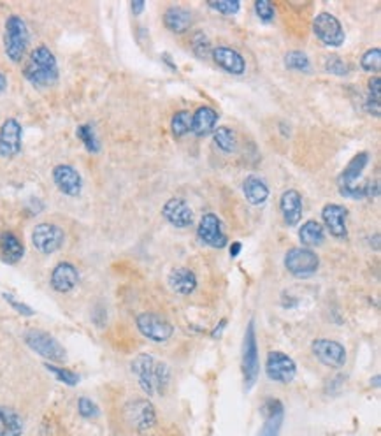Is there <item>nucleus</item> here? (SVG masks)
Instances as JSON below:
<instances>
[{
	"instance_id": "20",
	"label": "nucleus",
	"mask_w": 381,
	"mask_h": 436,
	"mask_svg": "<svg viewBox=\"0 0 381 436\" xmlns=\"http://www.w3.org/2000/svg\"><path fill=\"white\" fill-rule=\"evenodd\" d=\"M280 211L288 227L299 226L303 220V196L297 190H285L280 197Z\"/></svg>"
},
{
	"instance_id": "36",
	"label": "nucleus",
	"mask_w": 381,
	"mask_h": 436,
	"mask_svg": "<svg viewBox=\"0 0 381 436\" xmlns=\"http://www.w3.org/2000/svg\"><path fill=\"white\" fill-rule=\"evenodd\" d=\"M208 6L223 16H236L241 9L239 0H218V2L211 0V2H208Z\"/></svg>"
},
{
	"instance_id": "24",
	"label": "nucleus",
	"mask_w": 381,
	"mask_h": 436,
	"mask_svg": "<svg viewBox=\"0 0 381 436\" xmlns=\"http://www.w3.org/2000/svg\"><path fill=\"white\" fill-rule=\"evenodd\" d=\"M369 160H371V157L367 151H360V153H357L355 157L351 158V160L346 164V167L343 169V173H341L339 180H337L339 188L353 187V185H357L359 178L362 176L364 169H366L367 164H369Z\"/></svg>"
},
{
	"instance_id": "38",
	"label": "nucleus",
	"mask_w": 381,
	"mask_h": 436,
	"mask_svg": "<svg viewBox=\"0 0 381 436\" xmlns=\"http://www.w3.org/2000/svg\"><path fill=\"white\" fill-rule=\"evenodd\" d=\"M253 8L258 18L264 23H271L276 18V9H274V6L271 4L269 0H257L253 4Z\"/></svg>"
},
{
	"instance_id": "45",
	"label": "nucleus",
	"mask_w": 381,
	"mask_h": 436,
	"mask_svg": "<svg viewBox=\"0 0 381 436\" xmlns=\"http://www.w3.org/2000/svg\"><path fill=\"white\" fill-rule=\"evenodd\" d=\"M6 88H8V76L0 72V92H4Z\"/></svg>"
},
{
	"instance_id": "42",
	"label": "nucleus",
	"mask_w": 381,
	"mask_h": 436,
	"mask_svg": "<svg viewBox=\"0 0 381 436\" xmlns=\"http://www.w3.org/2000/svg\"><path fill=\"white\" fill-rule=\"evenodd\" d=\"M381 81L378 76H374V78L369 79V99H373V101L380 102L381 99Z\"/></svg>"
},
{
	"instance_id": "19",
	"label": "nucleus",
	"mask_w": 381,
	"mask_h": 436,
	"mask_svg": "<svg viewBox=\"0 0 381 436\" xmlns=\"http://www.w3.org/2000/svg\"><path fill=\"white\" fill-rule=\"evenodd\" d=\"M49 282H51L53 290L60 294H67L71 290H74L76 285L79 283V273L74 264L58 262L55 266V269L51 271Z\"/></svg>"
},
{
	"instance_id": "26",
	"label": "nucleus",
	"mask_w": 381,
	"mask_h": 436,
	"mask_svg": "<svg viewBox=\"0 0 381 436\" xmlns=\"http://www.w3.org/2000/svg\"><path fill=\"white\" fill-rule=\"evenodd\" d=\"M164 25L172 34H185L192 26V12L181 6H171L164 12Z\"/></svg>"
},
{
	"instance_id": "28",
	"label": "nucleus",
	"mask_w": 381,
	"mask_h": 436,
	"mask_svg": "<svg viewBox=\"0 0 381 436\" xmlns=\"http://www.w3.org/2000/svg\"><path fill=\"white\" fill-rule=\"evenodd\" d=\"M299 240L303 243L304 249H316L325 241V230L323 226L316 220H307L300 226L299 229Z\"/></svg>"
},
{
	"instance_id": "33",
	"label": "nucleus",
	"mask_w": 381,
	"mask_h": 436,
	"mask_svg": "<svg viewBox=\"0 0 381 436\" xmlns=\"http://www.w3.org/2000/svg\"><path fill=\"white\" fill-rule=\"evenodd\" d=\"M171 132L174 137H185L192 132V113L187 109H181L172 117Z\"/></svg>"
},
{
	"instance_id": "12",
	"label": "nucleus",
	"mask_w": 381,
	"mask_h": 436,
	"mask_svg": "<svg viewBox=\"0 0 381 436\" xmlns=\"http://www.w3.org/2000/svg\"><path fill=\"white\" fill-rule=\"evenodd\" d=\"M197 236L204 244L211 249H225L228 244L227 234L223 233L221 220L214 213L202 215L201 222L197 226Z\"/></svg>"
},
{
	"instance_id": "4",
	"label": "nucleus",
	"mask_w": 381,
	"mask_h": 436,
	"mask_svg": "<svg viewBox=\"0 0 381 436\" xmlns=\"http://www.w3.org/2000/svg\"><path fill=\"white\" fill-rule=\"evenodd\" d=\"M243 375L244 387L250 391L257 384L258 375H260V361H258V346H257V333H255V322L250 320L244 333L243 342Z\"/></svg>"
},
{
	"instance_id": "9",
	"label": "nucleus",
	"mask_w": 381,
	"mask_h": 436,
	"mask_svg": "<svg viewBox=\"0 0 381 436\" xmlns=\"http://www.w3.org/2000/svg\"><path fill=\"white\" fill-rule=\"evenodd\" d=\"M135 324H137L139 333L155 343H165L174 333L172 324L164 317L157 315V313H141L135 319Z\"/></svg>"
},
{
	"instance_id": "35",
	"label": "nucleus",
	"mask_w": 381,
	"mask_h": 436,
	"mask_svg": "<svg viewBox=\"0 0 381 436\" xmlns=\"http://www.w3.org/2000/svg\"><path fill=\"white\" fill-rule=\"evenodd\" d=\"M360 67L366 72H374L376 74L381 67V51L380 48H371L360 58Z\"/></svg>"
},
{
	"instance_id": "32",
	"label": "nucleus",
	"mask_w": 381,
	"mask_h": 436,
	"mask_svg": "<svg viewBox=\"0 0 381 436\" xmlns=\"http://www.w3.org/2000/svg\"><path fill=\"white\" fill-rule=\"evenodd\" d=\"M76 135L78 140L81 141L83 146L90 153H99L101 151V141H99L97 134H95V128L92 124H83L76 128Z\"/></svg>"
},
{
	"instance_id": "7",
	"label": "nucleus",
	"mask_w": 381,
	"mask_h": 436,
	"mask_svg": "<svg viewBox=\"0 0 381 436\" xmlns=\"http://www.w3.org/2000/svg\"><path fill=\"white\" fill-rule=\"evenodd\" d=\"M313 32L321 44L329 48H341L346 41V34L339 19L332 12H320L313 22Z\"/></svg>"
},
{
	"instance_id": "27",
	"label": "nucleus",
	"mask_w": 381,
	"mask_h": 436,
	"mask_svg": "<svg viewBox=\"0 0 381 436\" xmlns=\"http://www.w3.org/2000/svg\"><path fill=\"white\" fill-rule=\"evenodd\" d=\"M243 192L251 206H262L269 199V187L260 176H255V174H250L243 181Z\"/></svg>"
},
{
	"instance_id": "21",
	"label": "nucleus",
	"mask_w": 381,
	"mask_h": 436,
	"mask_svg": "<svg viewBox=\"0 0 381 436\" xmlns=\"http://www.w3.org/2000/svg\"><path fill=\"white\" fill-rule=\"evenodd\" d=\"M262 414H264V428L260 429L258 436H280L281 426H283V405L278 399H267L262 405Z\"/></svg>"
},
{
	"instance_id": "22",
	"label": "nucleus",
	"mask_w": 381,
	"mask_h": 436,
	"mask_svg": "<svg viewBox=\"0 0 381 436\" xmlns=\"http://www.w3.org/2000/svg\"><path fill=\"white\" fill-rule=\"evenodd\" d=\"M167 283L171 287L172 292L180 294V296H190L197 289V275L190 267H174L169 273Z\"/></svg>"
},
{
	"instance_id": "5",
	"label": "nucleus",
	"mask_w": 381,
	"mask_h": 436,
	"mask_svg": "<svg viewBox=\"0 0 381 436\" xmlns=\"http://www.w3.org/2000/svg\"><path fill=\"white\" fill-rule=\"evenodd\" d=\"M285 267L296 278H310L320 267V257L311 249L296 246L288 250L285 255Z\"/></svg>"
},
{
	"instance_id": "29",
	"label": "nucleus",
	"mask_w": 381,
	"mask_h": 436,
	"mask_svg": "<svg viewBox=\"0 0 381 436\" xmlns=\"http://www.w3.org/2000/svg\"><path fill=\"white\" fill-rule=\"evenodd\" d=\"M23 431V421L12 408L0 406V436H19Z\"/></svg>"
},
{
	"instance_id": "13",
	"label": "nucleus",
	"mask_w": 381,
	"mask_h": 436,
	"mask_svg": "<svg viewBox=\"0 0 381 436\" xmlns=\"http://www.w3.org/2000/svg\"><path fill=\"white\" fill-rule=\"evenodd\" d=\"M125 419L137 431L151 429L157 422L155 406L148 399H134V401L125 405Z\"/></svg>"
},
{
	"instance_id": "39",
	"label": "nucleus",
	"mask_w": 381,
	"mask_h": 436,
	"mask_svg": "<svg viewBox=\"0 0 381 436\" xmlns=\"http://www.w3.org/2000/svg\"><path fill=\"white\" fill-rule=\"evenodd\" d=\"M78 412H79V415L85 419L99 417V406L95 405L90 398H79Z\"/></svg>"
},
{
	"instance_id": "23",
	"label": "nucleus",
	"mask_w": 381,
	"mask_h": 436,
	"mask_svg": "<svg viewBox=\"0 0 381 436\" xmlns=\"http://www.w3.org/2000/svg\"><path fill=\"white\" fill-rule=\"evenodd\" d=\"M218 124V111L211 106H201V108L192 113V132L197 137H206L211 132H214Z\"/></svg>"
},
{
	"instance_id": "17",
	"label": "nucleus",
	"mask_w": 381,
	"mask_h": 436,
	"mask_svg": "<svg viewBox=\"0 0 381 436\" xmlns=\"http://www.w3.org/2000/svg\"><path fill=\"white\" fill-rule=\"evenodd\" d=\"M162 215L176 229H187V227L194 224V210H192L187 201L178 199V197H172V199H169L164 204Z\"/></svg>"
},
{
	"instance_id": "40",
	"label": "nucleus",
	"mask_w": 381,
	"mask_h": 436,
	"mask_svg": "<svg viewBox=\"0 0 381 436\" xmlns=\"http://www.w3.org/2000/svg\"><path fill=\"white\" fill-rule=\"evenodd\" d=\"M194 51L197 53L198 58H206L208 53H210V42L204 37V34H197L194 39V44H192Z\"/></svg>"
},
{
	"instance_id": "14",
	"label": "nucleus",
	"mask_w": 381,
	"mask_h": 436,
	"mask_svg": "<svg viewBox=\"0 0 381 436\" xmlns=\"http://www.w3.org/2000/svg\"><path fill=\"white\" fill-rule=\"evenodd\" d=\"M23 128L16 118H8L0 125V157L15 158L22 151Z\"/></svg>"
},
{
	"instance_id": "11",
	"label": "nucleus",
	"mask_w": 381,
	"mask_h": 436,
	"mask_svg": "<svg viewBox=\"0 0 381 436\" xmlns=\"http://www.w3.org/2000/svg\"><path fill=\"white\" fill-rule=\"evenodd\" d=\"M311 350H313L314 358L327 368L339 369L346 364V349L339 342L325 338L314 339Z\"/></svg>"
},
{
	"instance_id": "43",
	"label": "nucleus",
	"mask_w": 381,
	"mask_h": 436,
	"mask_svg": "<svg viewBox=\"0 0 381 436\" xmlns=\"http://www.w3.org/2000/svg\"><path fill=\"white\" fill-rule=\"evenodd\" d=\"M144 8H146V4H144V2H142V0H134V2H132V4H130L132 12H134L135 16L141 15V12L144 11Z\"/></svg>"
},
{
	"instance_id": "30",
	"label": "nucleus",
	"mask_w": 381,
	"mask_h": 436,
	"mask_svg": "<svg viewBox=\"0 0 381 436\" xmlns=\"http://www.w3.org/2000/svg\"><path fill=\"white\" fill-rule=\"evenodd\" d=\"M213 140H214V146L225 155H232L234 151L237 150V134L234 128L227 127H218L214 128V134H213Z\"/></svg>"
},
{
	"instance_id": "10",
	"label": "nucleus",
	"mask_w": 381,
	"mask_h": 436,
	"mask_svg": "<svg viewBox=\"0 0 381 436\" xmlns=\"http://www.w3.org/2000/svg\"><path fill=\"white\" fill-rule=\"evenodd\" d=\"M266 375L267 378L278 382V384H290L297 375V364L290 355L280 352V350H273L267 355Z\"/></svg>"
},
{
	"instance_id": "8",
	"label": "nucleus",
	"mask_w": 381,
	"mask_h": 436,
	"mask_svg": "<svg viewBox=\"0 0 381 436\" xmlns=\"http://www.w3.org/2000/svg\"><path fill=\"white\" fill-rule=\"evenodd\" d=\"M64 241V229L56 226V224L42 222L37 224L34 230H32V244H34L39 253H44V255H51L56 250H60Z\"/></svg>"
},
{
	"instance_id": "3",
	"label": "nucleus",
	"mask_w": 381,
	"mask_h": 436,
	"mask_svg": "<svg viewBox=\"0 0 381 436\" xmlns=\"http://www.w3.org/2000/svg\"><path fill=\"white\" fill-rule=\"evenodd\" d=\"M31 42V34H28V26L25 19L18 15H11L6 19V31H4V51L6 57L18 64L25 57L26 49Z\"/></svg>"
},
{
	"instance_id": "44",
	"label": "nucleus",
	"mask_w": 381,
	"mask_h": 436,
	"mask_svg": "<svg viewBox=\"0 0 381 436\" xmlns=\"http://www.w3.org/2000/svg\"><path fill=\"white\" fill-rule=\"evenodd\" d=\"M241 249H243V244L241 243H232L230 244V257H237L239 255V252H241Z\"/></svg>"
},
{
	"instance_id": "37",
	"label": "nucleus",
	"mask_w": 381,
	"mask_h": 436,
	"mask_svg": "<svg viewBox=\"0 0 381 436\" xmlns=\"http://www.w3.org/2000/svg\"><path fill=\"white\" fill-rule=\"evenodd\" d=\"M323 67H325V71L329 72V74L334 76H346L348 71H350V65H348L339 55H329V57L325 58Z\"/></svg>"
},
{
	"instance_id": "46",
	"label": "nucleus",
	"mask_w": 381,
	"mask_h": 436,
	"mask_svg": "<svg viewBox=\"0 0 381 436\" xmlns=\"http://www.w3.org/2000/svg\"><path fill=\"white\" fill-rule=\"evenodd\" d=\"M225 324H227V320H221L220 326H218L217 329H214V331L211 333V336H213V338H217V336H220V335H221V329H223V327H225Z\"/></svg>"
},
{
	"instance_id": "25",
	"label": "nucleus",
	"mask_w": 381,
	"mask_h": 436,
	"mask_svg": "<svg viewBox=\"0 0 381 436\" xmlns=\"http://www.w3.org/2000/svg\"><path fill=\"white\" fill-rule=\"evenodd\" d=\"M25 255V246L11 230L0 234V257L6 264H18Z\"/></svg>"
},
{
	"instance_id": "31",
	"label": "nucleus",
	"mask_w": 381,
	"mask_h": 436,
	"mask_svg": "<svg viewBox=\"0 0 381 436\" xmlns=\"http://www.w3.org/2000/svg\"><path fill=\"white\" fill-rule=\"evenodd\" d=\"M285 67L288 71L294 72H304V74H310L311 72V60L304 51H299V49H291L285 55Z\"/></svg>"
},
{
	"instance_id": "41",
	"label": "nucleus",
	"mask_w": 381,
	"mask_h": 436,
	"mask_svg": "<svg viewBox=\"0 0 381 436\" xmlns=\"http://www.w3.org/2000/svg\"><path fill=\"white\" fill-rule=\"evenodd\" d=\"M2 296H4V299L6 301L9 303V305L12 306V308L16 310V312L18 313H22V315H25V317H32V315H35V312L34 310L31 308V306L28 305H23V303H19V301H16L15 297L11 296V294H8V292H4L2 294Z\"/></svg>"
},
{
	"instance_id": "2",
	"label": "nucleus",
	"mask_w": 381,
	"mask_h": 436,
	"mask_svg": "<svg viewBox=\"0 0 381 436\" xmlns=\"http://www.w3.org/2000/svg\"><path fill=\"white\" fill-rule=\"evenodd\" d=\"M23 76L35 88H49L58 81V62L48 46L41 44L32 49L23 67Z\"/></svg>"
},
{
	"instance_id": "1",
	"label": "nucleus",
	"mask_w": 381,
	"mask_h": 436,
	"mask_svg": "<svg viewBox=\"0 0 381 436\" xmlns=\"http://www.w3.org/2000/svg\"><path fill=\"white\" fill-rule=\"evenodd\" d=\"M132 373L148 396H164L171 384V369L167 362H160L150 353H139L132 361Z\"/></svg>"
},
{
	"instance_id": "34",
	"label": "nucleus",
	"mask_w": 381,
	"mask_h": 436,
	"mask_svg": "<svg viewBox=\"0 0 381 436\" xmlns=\"http://www.w3.org/2000/svg\"><path fill=\"white\" fill-rule=\"evenodd\" d=\"M46 366V369H48L49 373H53V375L56 376V380H58V382H62V384H65V385H78L79 384V375L78 373H74V371H71V369H67V368H60V366H55V364H44Z\"/></svg>"
},
{
	"instance_id": "16",
	"label": "nucleus",
	"mask_w": 381,
	"mask_h": 436,
	"mask_svg": "<svg viewBox=\"0 0 381 436\" xmlns=\"http://www.w3.org/2000/svg\"><path fill=\"white\" fill-rule=\"evenodd\" d=\"M321 220L325 224L330 236L336 240H346L348 237V210L343 204L329 203L321 210Z\"/></svg>"
},
{
	"instance_id": "15",
	"label": "nucleus",
	"mask_w": 381,
	"mask_h": 436,
	"mask_svg": "<svg viewBox=\"0 0 381 436\" xmlns=\"http://www.w3.org/2000/svg\"><path fill=\"white\" fill-rule=\"evenodd\" d=\"M53 181L55 187L60 190L64 196L78 197L83 192V178L76 167L69 164H58L53 169Z\"/></svg>"
},
{
	"instance_id": "18",
	"label": "nucleus",
	"mask_w": 381,
	"mask_h": 436,
	"mask_svg": "<svg viewBox=\"0 0 381 436\" xmlns=\"http://www.w3.org/2000/svg\"><path fill=\"white\" fill-rule=\"evenodd\" d=\"M214 64L223 69L227 74L243 76L246 72V60L237 49L228 48V46H218L211 51Z\"/></svg>"
},
{
	"instance_id": "6",
	"label": "nucleus",
	"mask_w": 381,
	"mask_h": 436,
	"mask_svg": "<svg viewBox=\"0 0 381 436\" xmlns=\"http://www.w3.org/2000/svg\"><path fill=\"white\" fill-rule=\"evenodd\" d=\"M25 343L31 346L35 353H39L41 358L49 359V361L64 362L65 359H67V353H65L64 346L58 343V339L53 338V336L46 331H39V329L26 331Z\"/></svg>"
}]
</instances>
